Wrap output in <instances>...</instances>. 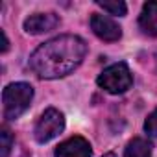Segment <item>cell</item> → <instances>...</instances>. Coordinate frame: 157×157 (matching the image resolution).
I'll return each mask as SVG.
<instances>
[{
	"mask_svg": "<svg viewBox=\"0 0 157 157\" xmlns=\"http://www.w3.org/2000/svg\"><path fill=\"white\" fill-rule=\"evenodd\" d=\"M87 56V44L78 35H59L43 43L30 57V68L44 80H57L74 72Z\"/></svg>",
	"mask_w": 157,
	"mask_h": 157,
	"instance_id": "6da1fadb",
	"label": "cell"
},
{
	"mask_svg": "<svg viewBox=\"0 0 157 157\" xmlns=\"http://www.w3.org/2000/svg\"><path fill=\"white\" fill-rule=\"evenodd\" d=\"M33 98V87L30 83L19 82V83H10L4 93H2V102H4V118L6 120H15L19 118L32 104Z\"/></svg>",
	"mask_w": 157,
	"mask_h": 157,
	"instance_id": "7a4b0ae2",
	"label": "cell"
},
{
	"mask_svg": "<svg viewBox=\"0 0 157 157\" xmlns=\"http://www.w3.org/2000/svg\"><path fill=\"white\" fill-rule=\"evenodd\" d=\"M96 83L104 91H107L111 94H122V93H126L133 85V76H131L128 65L120 61V63H115V65L107 67L98 76Z\"/></svg>",
	"mask_w": 157,
	"mask_h": 157,
	"instance_id": "3957f363",
	"label": "cell"
},
{
	"mask_svg": "<svg viewBox=\"0 0 157 157\" xmlns=\"http://www.w3.org/2000/svg\"><path fill=\"white\" fill-rule=\"evenodd\" d=\"M63 129H65V117H63V113L54 109V107H50L39 117V120L35 124V129H33V135H35L37 142L44 144V142H50L52 139H56Z\"/></svg>",
	"mask_w": 157,
	"mask_h": 157,
	"instance_id": "277c9868",
	"label": "cell"
},
{
	"mask_svg": "<svg viewBox=\"0 0 157 157\" xmlns=\"http://www.w3.org/2000/svg\"><path fill=\"white\" fill-rule=\"evenodd\" d=\"M91 30L94 32V35L102 41L107 43H115L122 37V28L107 15H98L94 13L91 17Z\"/></svg>",
	"mask_w": 157,
	"mask_h": 157,
	"instance_id": "5b68a950",
	"label": "cell"
},
{
	"mask_svg": "<svg viewBox=\"0 0 157 157\" xmlns=\"http://www.w3.org/2000/svg\"><path fill=\"white\" fill-rule=\"evenodd\" d=\"M93 150L87 139L83 137H70L56 148V157H91Z\"/></svg>",
	"mask_w": 157,
	"mask_h": 157,
	"instance_id": "8992f818",
	"label": "cell"
},
{
	"mask_svg": "<svg viewBox=\"0 0 157 157\" xmlns=\"http://www.w3.org/2000/svg\"><path fill=\"white\" fill-rule=\"evenodd\" d=\"M59 26V17L56 13H35L24 21V32L32 35H39L50 32Z\"/></svg>",
	"mask_w": 157,
	"mask_h": 157,
	"instance_id": "52a82bcc",
	"label": "cell"
},
{
	"mask_svg": "<svg viewBox=\"0 0 157 157\" xmlns=\"http://www.w3.org/2000/svg\"><path fill=\"white\" fill-rule=\"evenodd\" d=\"M139 26L146 35L157 37V2H146L142 6Z\"/></svg>",
	"mask_w": 157,
	"mask_h": 157,
	"instance_id": "ba28073f",
	"label": "cell"
},
{
	"mask_svg": "<svg viewBox=\"0 0 157 157\" xmlns=\"http://www.w3.org/2000/svg\"><path fill=\"white\" fill-rule=\"evenodd\" d=\"M151 150H153V146L148 139L135 137L133 140L128 142L124 157H151Z\"/></svg>",
	"mask_w": 157,
	"mask_h": 157,
	"instance_id": "9c48e42d",
	"label": "cell"
},
{
	"mask_svg": "<svg viewBox=\"0 0 157 157\" xmlns=\"http://www.w3.org/2000/svg\"><path fill=\"white\" fill-rule=\"evenodd\" d=\"M96 6H100L109 15H117V17H124L128 13V6L122 2V0H115V2H102V0H98Z\"/></svg>",
	"mask_w": 157,
	"mask_h": 157,
	"instance_id": "30bf717a",
	"label": "cell"
},
{
	"mask_svg": "<svg viewBox=\"0 0 157 157\" xmlns=\"http://www.w3.org/2000/svg\"><path fill=\"white\" fill-rule=\"evenodd\" d=\"M0 148H2V150H0V157H8L11 148H13V135L6 128L0 131Z\"/></svg>",
	"mask_w": 157,
	"mask_h": 157,
	"instance_id": "8fae6325",
	"label": "cell"
},
{
	"mask_svg": "<svg viewBox=\"0 0 157 157\" xmlns=\"http://www.w3.org/2000/svg\"><path fill=\"white\" fill-rule=\"evenodd\" d=\"M144 131H146L150 137H157V109L146 118V122H144Z\"/></svg>",
	"mask_w": 157,
	"mask_h": 157,
	"instance_id": "7c38bea8",
	"label": "cell"
},
{
	"mask_svg": "<svg viewBox=\"0 0 157 157\" xmlns=\"http://www.w3.org/2000/svg\"><path fill=\"white\" fill-rule=\"evenodd\" d=\"M8 48H10L8 35H6V32H2V54H6V52H8Z\"/></svg>",
	"mask_w": 157,
	"mask_h": 157,
	"instance_id": "4fadbf2b",
	"label": "cell"
},
{
	"mask_svg": "<svg viewBox=\"0 0 157 157\" xmlns=\"http://www.w3.org/2000/svg\"><path fill=\"white\" fill-rule=\"evenodd\" d=\"M102 157H117V155H115L113 151H109V153H105V155H102Z\"/></svg>",
	"mask_w": 157,
	"mask_h": 157,
	"instance_id": "5bb4252c",
	"label": "cell"
},
{
	"mask_svg": "<svg viewBox=\"0 0 157 157\" xmlns=\"http://www.w3.org/2000/svg\"><path fill=\"white\" fill-rule=\"evenodd\" d=\"M155 68H157V52H155Z\"/></svg>",
	"mask_w": 157,
	"mask_h": 157,
	"instance_id": "9a60e30c",
	"label": "cell"
}]
</instances>
